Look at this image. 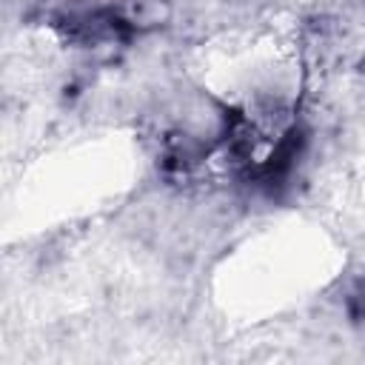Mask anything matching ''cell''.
I'll return each instance as SVG.
<instances>
[{
  "mask_svg": "<svg viewBox=\"0 0 365 365\" xmlns=\"http://www.w3.org/2000/svg\"><path fill=\"white\" fill-rule=\"evenodd\" d=\"M120 20L128 29H157L171 17L168 0H123Z\"/></svg>",
  "mask_w": 365,
  "mask_h": 365,
  "instance_id": "6da1fadb",
  "label": "cell"
}]
</instances>
